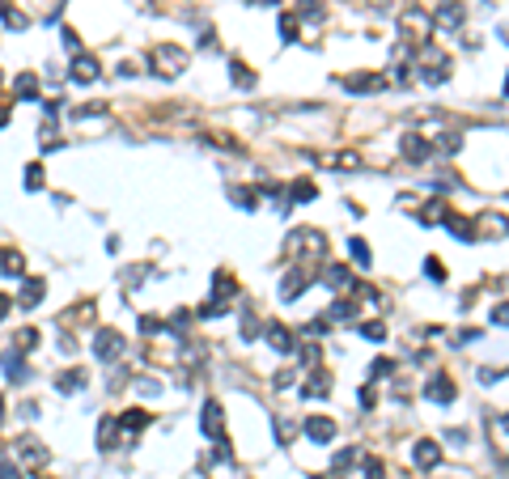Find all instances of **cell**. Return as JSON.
Returning <instances> with one entry per match:
<instances>
[{"label":"cell","instance_id":"4dcf8cb0","mask_svg":"<svg viewBox=\"0 0 509 479\" xmlns=\"http://www.w3.org/2000/svg\"><path fill=\"white\" fill-rule=\"evenodd\" d=\"M348 254L361 263V268H370V246H365L361 238H348Z\"/></svg>","mask_w":509,"mask_h":479},{"label":"cell","instance_id":"9c48e42d","mask_svg":"<svg viewBox=\"0 0 509 479\" xmlns=\"http://www.w3.org/2000/svg\"><path fill=\"white\" fill-rule=\"evenodd\" d=\"M390 85V77H382V73H356V77H344V89H352V93H378V89H386Z\"/></svg>","mask_w":509,"mask_h":479},{"label":"cell","instance_id":"cb8c5ba5","mask_svg":"<svg viewBox=\"0 0 509 479\" xmlns=\"http://www.w3.org/2000/svg\"><path fill=\"white\" fill-rule=\"evenodd\" d=\"M149 420H153V416H149L144 407H132V411H123V416H119V429H128V433H140Z\"/></svg>","mask_w":509,"mask_h":479},{"label":"cell","instance_id":"277c9868","mask_svg":"<svg viewBox=\"0 0 509 479\" xmlns=\"http://www.w3.org/2000/svg\"><path fill=\"white\" fill-rule=\"evenodd\" d=\"M289 254H297V259H323L327 254V238L319 229H293L289 234Z\"/></svg>","mask_w":509,"mask_h":479},{"label":"cell","instance_id":"2e32d148","mask_svg":"<svg viewBox=\"0 0 509 479\" xmlns=\"http://www.w3.org/2000/svg\"><path fill=\"white\" fill-rule=\"evenodd\" d=\"M119 416H102V424H98V450H115L119 446Z\"/></svg>","mask_w":509,"mask_h":479},{"label":"cell","instance_id":"9a60e30c","mask_svg":"<svg viewBox=\"0 0 509 479\" xmlns=\"http://www.w3.org/2000/svg\"><path fill=\"white\" fill-rule=\"evenodd\" d=\"M305 284H310V272H301V268H293V272H284V280H280V297H284V301H297Z\"/></svg>","mask_w":509,"mask_h":479},{"label":"cell","instance_id":"60d3db41","mask_svg":"<svg viewBox=\"0 0 509 479\" xmlns=\"http://www.w3.org/2000/svg\"><path fill=\"white\" fill-rule=\"evenodd\" d=\"M13 305H17L13 297H5V293H0V318H9V310H13Z\"/></svg>","mask_w":509,"mask_h":479},{"label":"cell","instance_id":"d6a6232c","mask_svg":"<svg viewBox=\"0 0 509 479\" xmlns=\"http://www.w3.org/2000/svg\"><path fill=\"white\" fill-rule=\"evenodd\" d=\"M425 272H429V280H433V284H441V280H446V268H441V259H433V254L425 259Z\"/></svg>","mask_w":509,"mask_h":479},{"label":"cell","instance_id":"5bb4252c","mask_svg":"<svg viewBox=\"0 0 509 479\" xmlns=\"http://www.w3.org/2000/svg\"><path fill=\"white\" fill-rule=\"evenodd\" d=\"M492 234H509V221L501 212H480L476 217V238H492Z\"/></svg>","mask_w":509,"mask_h":479},{"label":"cell","instance_id":"e575fe53","mask_svg":"<svg viewBox=\"0 0 509 479\" xmlns=\"http://www.w3.org/2000/svg\"><path fill=\"white\" fill-rule=\"evenodd\" d=\"M280 38H284V43H293V38H297V17H289V13L280 17Z\"/></svg>","mask_w":509,"mask_h":479},{"label":"cell","instance_id":"4fadbf2b","mask_svg":"<svg viewBox=\"0 0 509 479\" xmlns=\"http://www.w3.org/2000/svg\"><path fill=\"white\" fill-rule=\"evenodd\" d=\"M43 289H47L43 276H26V280H22V293H17V305H22V310H34V305L43 301Z\"/></svg>","mask_w":509,"mask_h":479},{"label":"cell","instance_id":"7bdbcfd3","mask_svg":"<svg viewBox=\"0 0 509 479\" xmlns=\"http://www.w3.org/2000/svg\"><path fill=\"white\" fill-rule=\"evenodd\" d=\"M501 424H505V429H509V411H505V416H501Z\"/></svg>","mask_w":509,"mask_h":479},{"label":"cell","instance_id":"74e56055","mask_svg":"<svg viewBox=\"0 0 509 479\" xmlns=\"http://www.w3.org/2000/svg\"><path fill=\"white\" fill-rule=\"evenodd\" d=\"M488 318H492V323H496V327H509V301H501V305H492V314H488Z\"/></svg>","mask_w":509,"mask_h":479},{"label":"cell","instance_id":"b9f144b4","mask_svg":"<svg viewBox=\"0 0 509 479\" xmlns=\"http://www.w3.org/2000/svg\"><path fill=\"white\" fill-rule=\"evenodd\" d=\"M9 123V106H0V128H5Z\"/></svg>","mask_w":509,"mask_h":479},{"label":"cell","instance_id":"8fae6325","mask_svg":"<svg viewBox=\"0 0 509 479\" xmlns=\"http://www.w3.org/2000/svg\"><path fill=\"white\" fill-rule=\"evenodd\" d=\"M264 335H268V344H272L276 352H289V356L297 352V335H293L284 323H268V331H264Z\"/></svg>","mask_w":509,"mask_h":479},{"label":"cell","instance_id":"30bf717a","mask_svg":"<svg viewBox=\"0 0 509 479\" xmlns=\"http://www.w3.org/2000/svg\"><path fill=\"white\" fill-rule=\"evenodd\" d=\"M13 458H22V462H30V466H43V462H47V446H43L38 437H17Z\"/></svg>","mask_w":509,"mask_h":479},{"label":"cell","instance_id":"6da1fadb","mask_svg":"<svg viewBox=\"0 0 509 479\" xmlns=\"http://www.w3.org/2000/svg\"><path fill=\"white\" fill-rule=\"evenodd\" d=\"M149 64H153V73H158V77L174 81V77L187 68V51H183V47H174V43H158V47L149 51Z\"/></svg>","mask_w":509,"mask_h":479},{"label":"cell","instance_id":"ffe728a7","mask_svg":"<svg viewBox=\"0 0 509 479\" xmlns=\"http://www.w3.org/2000/svg\"><path fill=\"white\" fill-rule=\"evenodd\" d=\"M0 276L22 280V276H26V259H22L17 250H0Z\"/></svg>","mask_w":509,"mask_h":479},{"label":"cell","instance_id":"d6986e66","mask_svg":"<svg viewBox=\"0 0 509 479\" xmlns=\"http://www.w3.org/2000/svg\"><path fill=\"white\" fill-rule=\"evenodd\" d=\"M85 382H89L85 369H64V374L56 378V390L60 395H77V390H85Z\"/></svg>","mask_w":509,"mask_h":479},{"label":"cell","instance_id":"7a4b0ae2","mask_svg":"<svg viewBox=\"0 0 509 479\" xmlns=\"http://www.w3.org/2000/svg\"><path fill=\"white\" fill-rule=\"evenodd\" d=\"M433 26H437V22H433L420 5H407V9L399 13V34H403L407 43H420V47H425L429 34H433Z\"/></svg>","mask_w":509,"mask_h":479},{"label":"cell","instance_id":"52a82bcc","mask_svg":"<svg viewBox=\"0 0 509 479\" xmlns=\"http://www.w3.org/2000/svg\"><path fill=\"white\" fill-rule=\"evenodd\" d=\"M425 399H429V403H454V399H458V382H454L450 374H433V378L425 382Z\"/></svg>","mask_w":509,"mask_h":479},{"label":"cell","instance_id":"f35d334b","mask_svg":"<svg viewBox=\"0 0 509 479\" xmlns=\"http://www.w3.org/2000/svg\"><path fill=\"white\" fill-rule=\"evenodd\" d=\"M26 187H30V191L43 187V166H26Z\"/></svg>","mask_w":509,"mask_h":479},{"label":"cell","instance_id":"836d02e7","mask_svg":"<svg viewBox=\"0 0 509 479\" xmlns=\"http://www.w3.org/2000/svg\"><path fill=\"white\" fill-rule=\"evenodd\" d=\"M361 335L374 340V344H382V340H386V327H382V323H361Z\"/></svg>","mask_w":509,"mask_h":479},{"label":"cell","instance_id":"8992f818","mask_svg":"<svg viewBox=\"0 0 509 479\" xmlns=\"http://www.w3.org/2000/svg\"><path fill=\"white\" fill-rule=\"evenodd\" d=\"M399 153L407 157V162H416V166H425L429 157H433V144L420 136V132H403L399 136Z\"/></svg>","mask_w":509,"mask_h":479},{"label":"cell","instance_id":"d4e9b609","mask_svg":"<svg viewBox=\"0 0 509 479\" xmlns=\"http://www.w3.org/2000/svg\"><path fill=\"white\" fill-rule=\"evenodd\" d=\"M13 93H17L22 102H38V81H34L30 73H17V81H13Z\"/></svg>","mask_w":509,"mask_h":479},{"label":"cell","instance_id":"8d00e7d4","mask_svg":"<svg viewBox=\"0 0 509 479\" xmlns=\"http://www.w3.org/2000/svg\"><path fill=\"white\" fill-rule=\"evenodd\" d=\"M0 479H22V466L13 458H0Z\"/></svg>","mask_w":509,"mask_h":479},{"label":"cell","instance_id":"ac0fdd59","mask_svg":"<svg viewBox=\"0 0 509 479\" xmlns=\"http://www.w3.org/2000/svg\"><path fill=\"white\" fill-rule=\"evenodd\" d=\"M301 395H305V399H323V395H331V374H323V369H310V378H305Z\"/></svg>","mask_w":509,"mask_h":479},{"label":"cell","instance_id":"7402d4cb","mask_svg":"<svg viewBox=\"0 0 509 479\" xmlns=\"http://www.w3.org/2000/svg\"><path fill=\"white\" fill-rule=\"evenodd\" d=\"M213 293H217V301H221V305H229V297L238 293V280H234L229 272H217V276H213Z\"/></svg>","mask_w":509,"mask_h":479},{"label":"cell","instance_id":"5b68a950","mask_svg":"<svg viewBox=\"0 0 509 479\" xmlns=\"http://www.w3.org/2000/svg\"><path fill=\"white\" fill-rule=\"evenodd\" d=\"M123 348H128V344H123V335H119L115 327H102V331L93 335V356H98V360H119Z\"/></svg>","mask_w":509,"mask_h":479},{"label":"cell","instance_id":"603a6c76","mask_svg":"<svg viewBox=\"0 0 509 479\" xmlns=\"http://www.w3.org/2000/svg\"><path fill=\"white\" fill-rule=\"evenodd\" d=\"M323 284H327V289H348V284H352V272L344 268V263H331V268L323 272Z\"/></svg>","mask_w":509,"mask_h":479},{"label":"cell","instance_id":"f1b7e54d","mask_svg":"<svg viewBox=\"0 0 509 479\" xmlns=\"http://www.w3.org/2000/svg\"><path fill=\"white\" fill-rule=\"evenodd\" d=\"M348 318H356V305H352V301H331L327 323H348Z\"/></svg>","mask_w":509,"mask_h":479},{"label":"cell","instance_id":"d590c367","mask_svg":"<svg viewBox=\"0 0 509 479\" xmlns=\"http://www.w3.org/2000/svg\"><path fill=\"white\" fill-rule=\"evenodd\" d=\"M34 344H38V331H30V327H26V331L17 335V352H34Z\"/></svg>","mask_w":509,"mask_h":479},{"label":"cell","instance_id":"44dd1931","mask_svg":"<svg viewBox=\"0 0 509 479\" xmlns=\"http://www.w3.org/2000/svg\"><path fill=\"white\" fill-rule=\"evenodd\" d=\"M73 81H98V60L77 51V60H73Z\"/></svg>","mask_w":509,"mask_h":479},{"label":"cell","instance_id":"ba28073f","mask_svg":"<svg viewBox=\"0 0 509 479\" xmlns=\"http://www.w3.org/2000/svg\"><path fill=\"white\" fill-rule=\"evenodd\" d=\"M199 429H204V437H221V429H225V407L217 403V399H208L204 403V411H199Z\"/></svg>","mask_w":509,"mask_h":479},{"label":"cell","instance_id":"3957f363","mask_svg":"<svg viewBox=\"0 0 509 479\" xmlns=\"http://www.w3.org/2000/svg\"><path fill=\"white\" fill-rule=\"evenodd\" d=\"M416 68H420V81H425V85H441V81H450V56H446V51H437L433 43L420 47Z\"/></svg>","mask_w":509,"mask_h":479},{"label":"cell","instance_id":"4316f807","mask_svg":"<svg viewBox=\"0 0 509 479\" xmlns=\"http://www.w3.org/2000/svg\"><path fill=\"white\" fill-rule=\"evenodd\" d=\"M229 81H234L238 89H254V73H250L242 60H229Z\"/></svg>","mask_w":509,"mask_h":479},{"label":"cell","instance_id":"484cf974","mask_svg":"<svg viewBox=\"0 0 509 479\" xmlns=\"http://www.w3.org/2000/svg\"><path fill=\"white\" fill-rule=\"evenodd\" d=\"M458 22H463V5H454V0H446V5H441V13H437V26H446V30H458Z\"/></svg>","mask_w":509,"mask_h":479},{"label":"cell","instance_id":"f546056e","mask_svg":"<svg viewBox=\"0 0 509 479\" xmlns=\"http://www.w3.org/2000/svg\"><path fill=\"white\" fill-rule=\"evenodd\" d=\"M229 199H234L238 208H254V204H259V191H250V187H229Z\"/></svg>","mask_w":509,"mask_h":479},{"label":"cell","instance_id":"7c38bea8","mask_svg":"<svg viewBox=\"0 0 509 479\" xmlns=\"http://www.w3.org/2000/svg\"><path fill=\"white\" fill-rule=\"evenodd\" d=\"M305 437L319 441V446L335 441V420H327V416H310V420H305Z\"/></svg>","mask_w":509,"mask_h":479},{"label":"cell","instance_id":"ab89813d","mask_svg":"<svg viewBox=\"0 0 509 479\" xmlns=\"http://www.w3.org/2000/svg\"><path fill=\"white\" fill-rule=\"evenodd\" d=\"M319 356H323V348H319L314 340H310V344H305V348H301V365H314Z\"/></svg>","mask_w":509,"mask_h":479},{"label":"cell","instance_id":"1f68e13d","mask_svg":"<svg viewBox=\"0 0 509 479\" xmlns=\"http://www.w3.org/2000/svg\"><path fill=\"white\" fill-rule=\"evenodd\" d=\"M259 331H264V327H259V318H254L250 310H242V340H254Z\"/></svg>","mask_w":509,"mask_h":479},{"label":"cell","instance_id":"e0dca14e","mask_svg":"<svg viewBox=\"0 0 509 479\" xmlns=\"http://www.w3.org/2000/svg\"><path fill=\"white\" fill-rule=\"evenodd\" d=\"M412 462H416L420 471H433V466L441 462V446H437V441H416V450H412Z\"/></svg>","mask_w":509,"mask_h":479},{"label":"cell","instance_id":"83f0119b","mask_svg":"<svg viewBox=\"0 0 509 479\" xmlns=\"http://www.w3.org/2000/svg\"><path fill=\"white\" fill-rule=\"evenodd\" d=\"M284 195H289V204H293V199H297V204H310V199H314L319 191H314V183H305V178H297V183H293V187H289Z\"/></svg>","mask_w":509,"mask_h":479}]
</instances>
